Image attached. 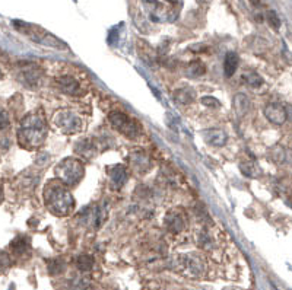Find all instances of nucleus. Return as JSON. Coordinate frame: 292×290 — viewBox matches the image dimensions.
Masks as SVG:
<instances>
[{
  "instance_id": "4",
  "label": "nucleus",
  "mask_w": 292,
  "mask_h": 290,
  "mask_svg": "<svg viewBox=\"0 0 292 290\" xmlns=\"http://www.w3.org/2000/svg\"><path fill=\"white\" fill-rule=\"evenodd\" d=\"M55 124L59 127V130L65 134H75L81 131L84 127L82 119L70 109H63L59 111L55 117Z\"/></svg>"
},
{
  "instance_id": "12",
  "label": "nucleus",
  "mask_w": 292,
  "mask_h": 290,
  "mask_svg": "<svg viewBox=\"0 0 292 290\" xmlns=\"http://www.w3.org/2000/svg\"><path fill=\"white\" fill-rule=\"evenodd\" d=\"M30 249H31V241L28 237L19 235L11 242V251L13 255H18V257L25 255L30 252Z\"/></svg>"
},
{
  "instance_id": "16",
  "label": "nucleus",
  "mask_w": 292,
  "mask_h": 290,
  "mask_svg": "<svg viewBox=\"0 0 292 290\" xmlns=\"http://www.w3.org/2000/svg\"><path fill=\"white\" fill-rule=\"evenodd\" d=\"M195 98L196 92L192 88H181V89L174 92V101L178 102L180 105H187V104L193 102Z\"/></svg>"
},
{
  "instance_id": "11",
  "label": "nucleus",
  "mask_w": 292,
  "mask_h": 290,
  "mask_svg": "<svg viewBox=\"0 0 292 290\" xmlns=\"http://www.w3.org/2000/svg\"><path fill=\"white\" fill-rule=\"evenodd\" d=\"M57 83L60 86V89L63 91V94L67 95H79L81 92V85L72 76H62L57 79Z\"/></svg>"
},
{
  "instance_id": "10",
  "label": "nucleus",
  "mask_w": 292,
  "mask_h": 290,
  "mask_svg": "<svg viewBox=\"0 0 292 290\" xmlns=\"http://www.w3.org/2000/svg\"><path fill=\"white\" fill-rule=\"evenodd\" d=\"M79 220L87 226H92V227H98L102 222V216H101V210L98 207H87L82 213Z\"/></svg>"
},
{
  "instance_id": "24",
  "label": "nucleus",
  "mask_w": 292,
  "mask_h": 290,
  "mask_svg": "<svg viewBox=\"0 0 292 290\" xmlns=\"http://www.w3.org/2000/svg\"><path fill=\"white\" fill-rule=\"evenodd\" d=\"M244 80H246V83L251 86V88H259V86L263 83V79H261L257 73H254V72L244 75Z\"/></svg>"
},
{
  "instance_id": "18",
  "label": "nucleus",
  "mask_w": 292,
  "mask_h": 290,
  "mask_svg": "<svg viewBox=\"0 0 292 290\" xmlns=\"http://www.w3.org/2000/svg\"><path fill=\"white\" fill-rule=\"evenodd\" d=\"M238 67V55L234 51H229L225 55V62H224V73L227 77H231V76L235 73Z\"/></svg>"
},
{
  "instance_id": "26",
  "label": "nucleus",
  "mask_w": 292,
  "mask_h": 290,
  "mask_svg": "<svg viewBox=\"0 0 292 290\" xmlns=\"http://www.w3.org/2000/svg\"><path fill=\"white\" fill-rule=\"evenodd\" d=\"M202 104L206 105V107L209 108H219L221 107V104H219V101H218L217 98H212V97H203L202 98Z\"/></svg>"
},
{
  "instance_id": "9",
  "label": "nucleus",
  "mask_w": 292,
  "mask_h": 290,
  "mask_svg": "<svg viewBox=\"0 0 292 290\" xmlns=\"http://www.w3.org/2000/svg\"><path fill=\"white\" fill-rule=\"evenodd\" d=\"M164 225L167 226V229L173 234H180L185 227V217H184L183 212L180 210H173L164 219Z\"/></svg>"
},
{
  "instance_id": "30",
  "label": "nucleus",
  "mask_w": 292,
  "mask_h": 290,
  "mask_svg": "<svg viewBox=\"0 0 292 290\" xmlns=\"http://www.w3.org/2000/svg\"><path fill=\"white\" fill-rule=\"evenodd\" d=\"M2 200H3V188L0 187V203H2Z\"/></svg>"
},
{
  "instance_id": "14",
  "label": "nucleus",
  "mask_w": 292,
  "mask_h": 290,
  "mask_svg": "<svg viewBox=\"0 0 292 290\" xmlns=\"http://www.w3.org/2000/svg\"><path fill=\"white\" fill-rule=\"evenodd\" d=\"M205 139L207 140V143H210L214 146H224L227 143L228 136L224 130L209 129L205 131Z\"/></svg>"
},
{
  "instance_id": "21",
  "label": "nucleus",
  "mask_w": 292,
  "mask_h": 290,
  "mask_svg": "<svg viewBox=\"0 0 292 290\" xmlns=\"http://www.w3.org/2000/svg\"><path fill=\"white\" fill-rule=\"evenodd\" d=\"M94 258L91 257V255H88V254H81L79 257L76 258V266H77V269L81 270V271H89V270H92L94 267Z\"/></svg>"
},
{
  "instance_id": "22",
  "label": "nucleus",
  "mask_w": 292,
  "mask_h": 290,
  "mask_svg": "<svg viewBox=\"0 0 292 290\" xmlns=\"http://www.w3.org/2000/svg\"><path fill=\"white\" fill-rule=\"evenodd\" d=\"M47 270L51 276H56V274H60L65 271V263L62 259H57V258H53V259H48L47 261Z\"/></svg>"
},
{
  "instance_id": "31",
  "label": "nucleus",
  "mask_w": 292,
  "mask_h": 290,
  "mask_svg": "<svg viewBox=\"0 0 292 290\" xmlns=\"http://www.w3.org/2000/svg\"><path fill=\"white\" fill-rule=\"evenodd\" d=\"M2 79H3V72L0 70V80H2Z\"/></svg>"
},
{
  "instance_id": "6",
  "label": "nucleus",
  "mask_w": 292,
  "mask_h": 290,
  "mask_svg": "<svg viewBox=\"0 0 292 290\" xmlns=\"http://www.w3.org/2000/svg\"><path fill=\"white\" fill-rule=\"evenodd\" d=\"M175 267L189 277H200L205 273V263L195 254H181L175 261Z\"/></svg>"
},
{
  "instance_id": "15",
  "label": "nucleus",
  "mask_w": 292,
  "mask_h": 290,
  "mask_svg": "<svg viewBox=\"0 0 292 290\" xmlns=\"http://www.w3.org/2000/svg\"><path fill=\"white\" fill-rule=\"evenodd\" d=\"M75 151L76 153H79V155H82L84 158L89 159V158H92V156L95 155L97 148H95V143L91 139H84L76 143Z\"/></svg>"
},
{
  "instance_id": "25",
  "label": "nucleus",
  "mask_w": 292,
  "mask_h": 290,
  "mask_svg": "<svg viewBox=\"0 0 292 290\" xmlns=\"http://www.w3.org/2000/svg\"><path fill=\"white\" fill-rule=\"evenodd\" d=\"M268 19H269V23H271L275 30H279V26H281V19H279V16L276 15V12L275 11L268 12Z\"/></svg>"
},
{
  "instance_id": "17",
  "label": "nucleus",
  "mask_w": 292,
  "mask_h": 290,
  "mask_svg": "<svg viewBox=\"0 0 292 290\" xmlns=\"http://www.w3.org/2000/svg\"><path fill=\"white\" fill-rule=\"evenodd\" d=\"M234 111L238 117H243L249 112L250 109V99L243 94H238L237 97L234 98Z\"/></svg>"
},
{
  "instance_id": "28",
  "label": "nucleus",
  "mask_w": 292,
  "mask_h": 290,
  "mask_svg": "<svg viewBox=\"0 0 292 290\" xmlns=\"http://www.w3.org/2000/svg\"><path fill=\"white\" fill-rule=\"evenodd\" d=\"M73 290H87L88 289V281L84 279H79L76 280L75 283H73Z\"/></svg>"
},
{
  "instance_id": "5",
  "label": "nucleus",
  "mask_w": 292,
  "mask_h": 290,
  "mask_svg": "<svg viewBox=\"0 0 292 290\" xmlns=\"http://www.w3.org/2000/svg\"><path fill=\"white\" fill-rule=\"evenodd\" d=\"M109 120L114 129L119 130L121 134L127 136L129 139L139 136V133H141V126L138 124V121L130 119L124 112H111Z\"/></svg>"
},
{
  "instance_id": "27",
  "label": "nucleus",
  "mask_w": 292,
  "mask_h": 290,
  "mask_svg": "<svg viewBox=\"0 0 292 290\" xmlns=\"http://www.w3.org/2000/svg\"><path fill=\"white\" fill-rule=\"evenodd\" d=\"M197 242H199L200 247L207 248V244H210V239H209V237L206 235L205 232H202V234H199V237H197Z\"/></svg>"
},
{
  "instance_id": "1",
  "label": "nucleus",
  "mask_w": 292,
  "mask_h": 290,
  "mask_svg": "<svg viewBox=\"0 0 292 290\" xmlns=\"http://www.w3.org/2000/svg\"><path fill=\"white\" fill-rule=\"evenodd\" d=\"M48 134L47 123L41 114L34 112L22 120L18 129V141L23 149H37L43 144Z\"/></svg>"
},
{
  "instance_id": "23",
  "label": "nucleus",
  "mask_w": 292,
  "mask_h": 290,
  "mask_svg": "<svg viewBox=\"0 0 292 290\" xmlns=\"http://www.w3.org/2000/svg\"><path fill=\"white\" fill-rule=\"evenodd\" d=\"M12 266V258L8 252L0 251V274L6 273L8 270L11 269Z\"/></svg>"
},
{
  "instance_id": "19",
  "label": "nucleus",
  "mask_w": 292,
  "mask_h": 290,
  "mask_svg": "<svg viewBox=\"0 0 292 290\" xmlns=\"http://www.w3.org/2000/svg\"><path fill=\"white\" fill-rule=\"evenodd\" d=\"M240 169H241V172H243L246 177H249V178H257V177H260V173H261L259 165L254 161L241 162V163H240Z\"/></svg>"
},
{
  "instance_id": "13",
  "label": "nucleus",
  "mask_w": 292,
  "mask_h": 290,
  "mask_svg": "<svg viewBox=\"0 0 292 290\" xmlns=\"http://www.w3.org/2000/svg\"><path fill=\"white\" fill-rule=\"evenodd\" d=\"M107 172H109L110 178L113 180V183L116 184V185H124L126 181H127V178H129V172L126 169V166L124 165H113V166H109L107 168Z\"/></svg>"
},
{
  "instance_id": "8",
  "label": "nucleus",
  "mask_w": 292,
  "mask_h": 290,
  "mask_svg": "<svg viewBox=\"0 0 292 290\" xmlns=\"http://www.w3.org/2000/svg\"><path fill=\"white\" fill-rule=\"evenodd\" d=\"M264 115L271 123L276 124V126H282L286 119H288V112L286 108L282 104H269L264 107Z\"/></svg>"
},
{
  "instance_id": "20",
  "label": "nucleus",
  "mask_w": 292,
  "mask_h": 290,
  "mask_svg": "<svg viewBox=\"0 0 292 290\" xmlns=\"http://www.w3.org/2000/svg\"><path fill=\"white\" fill-rule=\"evenodd\" d=\"M206 66L200 62V60H195L192 62L190 65L187 66V70H185V75L189 77H200V76L205 75Z\"/></svg>"
},
{
  "instance_id": "2",
  "label": "nucleus",
  "mask_w": 292,
  "mask_h": 290,
  "mask_svg": "<svg viewBox=\"0 0 292 290\" xmlns=\"http://www.w3.org/2000/svg\"><path fill=\"white\" fill-rule=\"evenodd\" d=\"M44 201L47 209L56 216H67L75 207L73 195L69 191L67 185L57 178L48 181L45 185Z\"/></svg>"
},
{
  "instance_id": "3",
  "label": "nucleus",
  "mask_w": 292,
  "mask_h": 290,
  "mask_svg": "<svg viewBox=\"0 0 292 290\" xmlns=\"http://www.w3.org/2000/svg\"><path fill=\"white\" fill-rule=\"evenodd\" d=\"M85 173V168L82 162L72 158H66L56 166V175L57 180H60L65 185H75L77 184Z\"/></svg>"
},
{
  "instance_id": "32",
  "label": "nucleus",
  "mask_w": 292,
  "mask_h": 290,
  "mask_svg": "<svg viewBox=\"0 0 292 290\" xmlns=\"http://www.w3.org/2000/svg\"><path fill=\"white\" fill-rule=\"evenodd\" d=\"M227 290H241V289H227Z\"/></svg>"
},
{
  "instance_id": "7",
  "label": "nucleus",
  "mask_w": 292,
  "mask_h": 290,
  "mask_svg": "<svg viewBox=\"0 0 292 290\" xmlns=\"http://www.w3.org/2000/svg\"><path fill=\"white\" fill-rule=\"evenodd\" d=\"M18 79H19V82H22L23 85H26L28 88H37L41 83L43 70L35 65H25V67L21 69Z\"/></svg>"
},
{
  "instance_id": "29",
  "label": "nucleus",
  "mask_w": 292,
  "mask_h": 290,
  "mask_svg": "<svg viewBox=\"0 0 292 290\" xmlns=\"http://www.w3.org/2000/svg\"><path fill=\"white\" fill-rule=\"evenodd\" d=\"M9 126V119L5 112H0V130L6 129Z\"/></svg>"
}]
</instances>
